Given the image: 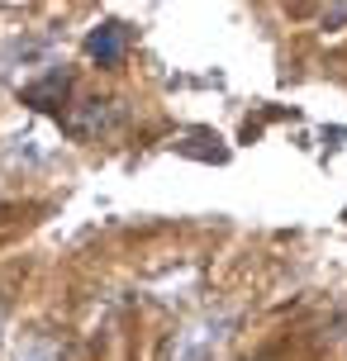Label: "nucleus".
<instances>
[{
	"label": "nucleus",
	"mask_w": 347,
	"mask_h": 361,
	"mask_svg": "<svg viewBox=\"0 0 347 361\" xmlns=\"http://www.w3.org/2000/svg\"><path fill=\"white\" fill-rule=\"evenodd\" d=\"M86 53H91L95 62L114 67V62L124 57V29H119V24H100V29L86 38Z\"/></svg>",
	"instance_id": "1"
},
{
	"label": "nucleus",
	"mask_w": 347,
	"mask_h": 361,
	"mask_svg": "<svg viewBox=\"0 0 347 361\" xmlns=\"http://www.w3.org/2000/svg\"><path fill=\"white\" fill-rule=\"evenodd\" d=\"M57 95H67V76H48L43 86H29V90H24V100H29V105H38V109H53Z\"/></svg>",
	"instance_id": "2"
}]
</instances>
